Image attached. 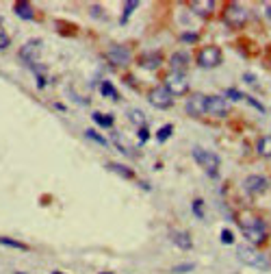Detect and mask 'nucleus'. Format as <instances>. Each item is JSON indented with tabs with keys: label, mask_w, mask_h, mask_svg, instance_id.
<instances>
[{
	"label": "nucleus",
	"mask_w": 271,
	"mask_h": 274,
	"mask_svg": "<svg viewBox=\"0 0 271 274\" xmlns=\"http://www.w3.org/2000/svg\"><path fill=\"white\" fill-rule=\"evenodd\" d=\"M237 257H239V261H243L245 265H252V268H256L260 272L271 270V259L267 255H262L260 250H256L254 246H239Z\"/></svg>",
	"instance_id": "nucleus-1"
},
{
	"label": "nucleus",
	"mask_w": 271,
	"mask_h": 274,
	"mask_svg": "<svg viewBox=\"0 0 271 274\" xmlns=\"http://www.w3.org/2000/svg\"><path fill=\"white\" fill-rule=\"evenodd\" d=\"M241 231L247 239H250L252 244H262L267 239V224H265V220H260V218H254V216H245L241 218Z\"/></svg>",
	"instance_id": "nucleus-2"
},
{
	"label": "nucleus",
	"mask_w": 271,
	"mask_h": 274,
	"mask_svg": "<svg viewBox=\"0 0 271 274\" xmlns=\"http://www.w3.org/2000/svg\"><path fill=\"white\" fill-rule=\"evenodd\" d=\"M247 18H250V13L243 5L239 3H228L226 9H223V22L230 26V28H243Z\"/></svg>",
	"instance_id": "nucleus-3"
},
{
	"label": "nucleus",
	"mask_w": 271,
	"mask_h": 274,
	"mask_svg": "<svg viewBox=\"0 0 271 274\" xmlns=\"http://www.w3.org/2000/svg\"><path fill=\"white\" fill-rule=\"evenodd\" d=\"M193 159L200 163V167H204V170L211 174V177H217V172H219V157L215 155L213 150H206V148H200L196 146L193 148Z\"/></svg>",
	"instance_id": "nucleus-4"
},
{
	"label": "nucleus",
	"mask_w": 271,
	"mask_h": 274,
	"mask_svg": "<svg viewBox=\"0 0 271 274\" xmlns=\"http://www.w3.org/2000/svg\"><path fill=\"white\" fill-rule=\"evenodd\" d=\"M106 59H108V63H113L115 67H126L130 61H133V52H130L128 46L113 44V46H108V50H106Z\"/></svg>",
	"instance_id": "nucleus-5"
},
{
	"label": "nucleus",
	"mask_w": 271,
	"mask_h": 274,
	"mask_svg": "<svg viewBox=\"0 0 271 274\" xmlns=\"http://www.w3.org/2000/svg\"><path fill=\"white\" fill-rule=\"evenodd\" d=\"M221 63V48L219 46H204L198 52V65L200 67H217Z\"/></svg>",
	"instance_id": "nucleus-6"
},
{
	"label": "nucleus",
	"mask_w": 271,
	"mask_h": 274,
	"mask_svg": "<svg viewBox=\"0 0 271 274\" xmlns=\"http://www.w3.org/2000/svg\"><path fill=\"white\" fill-rule=\"evenodd\" d=\"M165 89L172 96H184V94H189V81H187V76L172 72L165 79Z\"/></svg>",
	"instance_id": "nucleus-7"
},
{
	"label": "nucleus",
	"mask_w": 271,
	"mask_h": 274,
	"mask_svg": "<svg viewBox=\"0 0 271 274\" xmlns=\"http://www.w3.org/2000/svg\"><path fill=\"white\" fill-rule=\"evenodd\" d=\"M243 189L252 196H260L269 189V181L265 177H260V174H250V177L243 181Z\"/></svg>",
	"instance_id": "nucleus-8"
},
{
	"label": "nucleus",
	"mask_w": 271,
	"mask_h": 274,
	"mask_svg": "<svg viewBox=\"0 0 271 274\" xmlns=\"http://www.w3.org/2000/svg\"><path fill=\"white\" fill-rule=\"evenodd\" d=\"M230 111V105L226 98L221 96H206V113L215 118H226V113Z\"/></svg>",
	"instance_id": "nucleus-9"
},
{
	"label": "nucleus",
	"mask_w": 271,
	"mask_h": 274,
	"mask_svg": "<svg viewBox=\"0 0 271 274\" xmlns=\"http://www.w3.org/2000/svg\"><path fill=\"white\" fill-rule=\"evenodd\" d=\"M42 55V40H30L20 48V59L26 63H37V59Z\"/></svg>",
	"instance_id": "nucleus-10"
},
{
	"label": "nucleus",
	"mask_w": 271,
	"mask_h": 274,
	"mask_svg": "<svg viewBox=\"0 0 271 274\" xmlns=\"http://www.w3.org/2000/svg\"><path fill=\"white\" fill-rule=\"evenodd\" d=\"M184 109H187V113L193 118L204 116L206 113V96L204 94H191L187 105H184Z\"/></svg>",
	"instance_id": "nucleus-11"
},
{
	"label": "nucleus",
	"mask_w": 271,
	"mask_h": 274,
	"mask_svg": "<svg viewBox=\"0 0 271 274\" xmlns=\"http://www.w3.org/2000/svg\"><path fill=\"white\" fill-rule=\"evenodd\" d=\"M150 102L157 107V109H169L174 105V96L169 94L165 87H157L150 91Z\"/></svg>",
	"instance_id": "nucleus-12"
},
{
	"label": "nucleus",
	"mask_w": 271,
	"mask_h": 274,
	"mask_svg": "<svg viewBox=\"0 0 271 274\" xmlns=\"http://www.w3.org/2000/svg\"><path fill=\"white\" fill-rule=\"evenodd\" d=\"M169 239H172L180 250L193 248V239H191V235L187 231H178V228H174V231H169Z\"/></svg>",
	"instance_id": "nucleus-13"
},
{
	"label": "nucleus",
	"mask_w": 271,
	"mask_h": 274,
	"mask_svg": "<svg viewBox=\"0 0 271 274\" xmlns=\"http://www.w3.org/2000/svg\"><path fill=\"white\" fill-rule=\"evenodd\" d=\"M169 65H172V72L184 74V70H187V65H189V55L187 52H174L172 59H169Z\"/></svg>",
	"instance_id": "nucleus-14"
},
{
	"label": "nucleus",
	"mask_w": 271,
	"mask_h": 274,
	"mask_svg": "<svg viewBox=\"0 0 271 274\" xmlns=\"http://www.w3.org/2000/svg\"><path fill=\"white\" fill-rule=\"evenodd\" d=\"M191 11L202 15V18H206V15H211L215 11V0H193L191 3Z\"/></svg>",
	"instance_id": "nucleus-15"
},
{
	"label": "nucleus",
	"mask_w": 271,
	"mask_h": 274,
	"mask_svg": "<svg viewBox=\"0 0 271 274\" xmlns=\"http://www.w3.org/2000/svg\"><path fill=\"white\" fill-rule=\"evenodd\" d=\"M159 65H161V55L159 52H148V55L141 57V67H145V70H157Z\"/></svg>",
	"instance_id": "nucleus-16"
},
{
	"label": "nucleus",
	"mask_w": 271,
	"mask_h": 274,
	"mask_svg": "<svg viewBox=\"0 0 271 274\" xmlns=\"http://www.w3.org/2000/svg\"><path fill=\"white\" fill-rule=\"evenodd\" d=\"M256 152L260 157H265V159H271V135H265V137H260L258 144H256Z\"/></svg>",
	"instance_id": "nucleus-17"
},
{
	"label": "nucleus",
	"mask_w": 271,
	"mask_h": 274,
	"mask_svg": "<svg viewBox=\"0 0 271 274\" xmlns=\"http://www.w3.org/2000/svg\"><path fill=\"white\" fill-rule=\"evenodd\" d=\"M106 167H108V170H111V172H115V174H120V177H122V179H133V177H135V172H133V170H130V167H126V165H122V163H108Z\"/></svg>",
	"instance_id": "nucleus-18"
},
{
	"label": "nucleus",
	"mask_w": 271,
	"mask_h": 274,
	"mask_svg": "<svg viewBox=\"0 0 271 274\" xmlns=\"http://www.w3.org/2000/svg\"><path fill=\"white\" fill-rule=\"evenodd\" d=\"M15 13H18L22 20H33V9H30L28 3H15Z\"/></svg>",
	"instance_id": "nucleus-19"
},
{
	"label": "nucleus",
	"mask_w": 271,
	"mask_h": 274,
	"mask_svg": "<svg viewBox=\"0 0 271 274\" xmlns=\"http://www.w3.org/2000/svg\"><path fill=\"white\" fill-rule=\"evenodd\" d=\"M91 118H94V122H96L98 126H104V128H111V126L115 124L113 116H108V113H106V116H104V113H94Z\"/></svg>",
	"instance_id": "nucleus-20"
},
{
	"label": "nucleus",
	"mask_w": 271,
	"mask_h": 274,
	"mask_svg": "<svg viewBox=\"0 0 271 274\" xmlns=\"http://www.w3.org/2000/svg\"><path fill=\"white\" fill-rule=\"evenodd\" d=\"M128 118H130V122L133 124H137V126H145V113L143 111H139V109H130L128 111Z\"/></svg>",
	"instance_id": "nucleus-21"
},
{
	"label": "nucleus",
	"mask_w": 271,
	"mask_h": 274,
	"mask_svg": "<svg viewBox=\"0 0 271 274\" xmlns=\"http://www.w3.org/2000/svg\"><path fill=\"white\" fill-rule=\"evenodd\" d=\"M100 91H102V96L118 100V89L113 87V83H111V81H102V85H100Z\"/></svg>",
	"instance_id": "nucleus-22"
},
{
	"label": "nucleus",
	"mask_w": 271,
	"mask_h": 274,
	"mask_svg": "<svg viewBox=\"0 0 271 274\" xmlns=\"http://www.w3.org/2000/svg\"><path fill=\"white\" fill-rule=\"evenodd\" d=\"M0 244H3V246H9V248H18V250H28L26 244H22L18 239H11V237H5V235H0Z\"/></svg>",
	"instance_id": "nucleus-23"
},
{
	"label": "nucleus",
	"mask_w": 271,
	"mask_h": 274,
	"mask_svg": "<svg viewBox=\"0 0 271 274\" xmlns=\"http://www.w3.org/2000/svg\"><path fill=\"white\" fill-rule=\"evenodd\" d=\"M135 9H139V3H137V0H128V3H124V15H122V22H128V18L135 13Z\"/></svg>",
	"instance_id": "nucleus-24"
},
{
	"label": "nucleus",
	"mask_w": 271,
	"mask_h": 274,
	"mask_svg": "<svg viewBox=\"0 0 271 274\" xmlns=\"http://www.w3.org/2000/svg\"><path fill=\"white\" fill-rule=\"evenodd\" d=\"M85 137H87V140H91V142H96V144H100L102 148H106V146H108V142L104 140L102 135H98V133L94 131V128H87V131H85Z\"/></svg>",
	"instance_id": "nucleus-25"
},
{
	"label": "nucleus",
	"mask_w": 271,
	"mask_h": 274,
	"mask_svg": "<svg viewBox=\"0 0 271 274\" xmlns=\"http://www.w3.org/2000/svg\"><path fill=\"white\" fill-rule=\"evenodd\" d=\"M172 133H174V124H165V126H161L159 131H157V140L159 142H167Z\"/></svg>",
	"instance_id": "nucleus-26"
},
{
	"label": "nucleus",
	"mask_w": 271,
	"mask_h": 274,
	"mask_svg": "<svg viewBox=\"0 0 271 274\" xmlns=\"http://www.w3.org/2000/svg\"><path fill=\"white\" fill-rule=\"evenodd\" d=\"M9 44H11V37H9V33L0 26V50H5V48H9Z\"/></svg>",
	"instance_id": "nucleus-27"
},
{
	"label": "nucleus",
	"mask_w": 271,
	"mask_h": 274,
	"mask_svg": "<svg viewBox=\"0 0 271 274\" xmlns=\"http://www.w3.org/2000/svg\"><path fill=\"white\" fill-rule=\"evenodd\" d=\"M193 268H196V265L193 263H182V265H174V274H187V272H191Z\"/></svg>",
	"instance_id": "nucleus-28"
},
{
	"label": "nucleus",
	"mask_w": 271,
	"mask_h": 274,
	"mask_svg": "<svg viewBox=\"0 0 271 274\" xmlns=\"http://www.w3.org/2000/svg\"><path fill=\"white\" fill-rule=\"evenodd\" d=\"M221 244H226V246L235 244V235H232V231H228V228H223L221 231Z\"/></svg>",
	"instance_id": "nucleus-29"
},
{
	"label": "nucleus",
	"mask_w": 271,
	"mask_h": 274,
	"mask_svg": "<svg viewBox=\"0 0 271 274\" xmlns=\"http://www.w3.org/2000/svg\"><path fill=\"white\" fill-rule=\"evenodd\" d=\"M243 100H247V102H250V105L254 107V109H258L260 113H265V107H262V105L258 102V100H254V98H252V96H247V94H243Z\"/></svg>",
	"instance_id": "nucleus-30"
},
{
	"label": "nucleus",
	"mask_w": 271,
	"mask_h": 274,
	"mask_svg": "<svg viewBox=\"0 0 271 274\" xmlns=\"http://www.w3.org/2000/svg\"><path fill=\"white\" fill-rule=\"evenodd\" d=\"M202 204H204V200H200V198H198V200H193V213H196L198 218L204 216V213H202Z\"/></svg>",
	"instance_id": "nucleus-31"
},
{
	"label": "nucleus",
	"mask_w": 271,
	"mask_h": 274,
	"mask_svg": "<svg viewBox=\"0 0 271 274\" xmlns=\"http://www.w3.org/2000/svg\"><path fill=\"white\" fill-rule=\"evenodd\" d=\"M226 98H232V100H243V94L237 89H226Z\"/></svg>",
	"instance_id": "nucleus-32"
},
{
	"label": "nucleus",
	"mask_w": 271,
	"mask_h": 274,
	"mask_svg": "<svg viewBox=\"0 0 271 274\" xmlns=\"http://www.w3.org/2000/svg\"><path fill=\"white\" fill-rule=\"evenodd\" d=\"M145 142H148V131L143 126V128H139V144H145Z\"/></svg>",
	"instance_id": "nucleus-33"
},
{
	"label": "nucleus",
	"mask_w": 271,
	"mask_h": 274,
	"mask_svg": "<svg viewBox=\"0 0 271 274\" xmlns=\"http://www.w3.org/2000/svg\"><path fill=\"white\" fill-rule=\"evenodd\" d=\"M182 42H198V33H182Z\"/></svg>",
	"instance_id": "nucleus-34"
},
{
	"label": "nucleus",
	"mask_w": 271,
	"mask_h": 274,
	"mask_svg": "<svg viewBox=\"0 0 271 274\" xmlns=\"http://www.w3.org/2000/svg\"><path fill=\"white\" fill-rule=\"evenodd\" d=\"M243 79H245V83H250V85H256V76H254V74L247 72V74L243 76Z\"/></svg>",
	"instance_id": "nucleus-35"
},
{
	"label": "nucleus",
	"mask_w": 271,
	"mask_h": 274,
	"mask_svg": "<svg viewBox=\"0 0 271 274\" xmlns=\"http://www.w3.org/2000/svg\"><path fill=\"white\" fill-rule=\"evenodd\" d=\"M91 11H94L96 18H100V15H102V13H100V7H91Z\"/></svg>",
	"instance_id": "nucleus-36"
},
{
	"label": "nucleus",
	"mask_w": 271,
	"mask_h": 274,
	"mask_svg": "<svg viewBox=\"0 0 271 274\" xmlns=\"http://www.w3.org/2000/svg\"><path fill=\"white\" fill-rule=\"evenodd\" d=\"M267 18H271V5L267 7Z\"/></svg>",
	"instance_id": "nucleus-37"
},
{
	"label": "nucleus",
	"mask_w": 271,
	"mask_h": 274,
	"mask_svg": "<svg viewBox=\"0 0 271 274\" xmlns=\"http://www.w3.org/2000/svg\"><path fill=\"white\" fill-rule=\"evenodd\" d=\"M52 274H61V272H52Z\"/></svg>",
	"instance_id": "nucleus-38"
}]
</instances>
